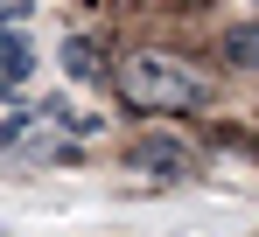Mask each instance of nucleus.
Returning a JSON list of instances; mask_svg holds the SVG:
<instances>
[{
  "label": "nucleus",
  "mask_w": 259,
  "mask_h": 237,
  "mask_svg": "<svg viewBox=\"0 0 259 237\" xmlns=\"http://www.w3.org/2000/svg\"><path fill=\"white\" fill-rule=\"evenodd\" d=\"M119 98H126L133 112H189V105H203L210 98V84L196 77L189 63H175V56H126L119 63Z\"/></svg>",
  "instance_id": "f257e3e1"
},
{
  "label": "nucleus",
  "mask_w": 259,
  "mask_h": 237,
  "mask_svg": "<svg viewBox=\"0 0 259 237\" xmlns=\"http://www.w3.org/2000/svg\"><path fill=\"white\" fill-rule=\"evenodd\" d=\"M126 160L140 167V174H161V182H182V174H196V154H189L182 140H168V133H154V140H140V147H133Z\"/></svg>",
  "instance_id": "f03ea898"
},
{
  "label": "nucleus",
  "mask_w": 259,
  "mask_h": 237,
  "mask_svg": "<svg viewBox=\"0 0 259 237\" xmlns=\"http://www.w3.org/2000/svg\"><path fill=\"white\" fill-rule=\"evenodd\" d=\"M28 70H35V49H28L21 28H7V35H0V84H21Z\"/></svg>",
  "instance_id": "7ed1b4c3"
},
{
  "label": "nucleus",
  "mask_w": 259,
  "mask_h": 237,
  "mask_svg": "<svg viewBox=\"0 0 259 237\" xmlns=\"http://www.w3.org/2000/svg\"><path fill=\"white\" fill-rule=\"evenodd\" d=\"M63 70H70V77H77V84H91V77H98V70H105V63H98V42H84V35H70V42H63Z\"/></svg>",
  "instance_id": "20e7f679"
},
{
  "label": "nucleus",
  "mask_w": 259,
  "mask_h": 237,
  "mask_svg": "<svg viewBox=\"0 0 259 237\" xmlns=\"http://www.w3.org/2000/svg\"><path fill=\"white\" fill-rule=\"evenodd\" d=\"M224 63L259 70V21H245V28H231V35H224Z\"/></svg>",
  "instance_id": "39448f33"
},
{
  "label": "nucleus",
  "mask_w": 259,
  "mask_h": 237,
  "mask_svg": "<svg viewBox=\"0 0 259 237\" xmlns=\"http://www.w3.org/2000/svg\"><path fill=\"white\" fill-rule=\"evenodd\" d=\"M0 21H7V28H21V21H28V0H0Z\"/></svg>",
  "instance_id": "423d86ee"
}]
</instances>
